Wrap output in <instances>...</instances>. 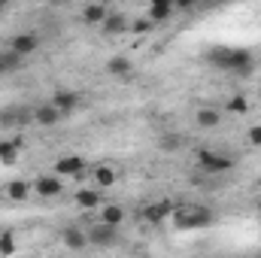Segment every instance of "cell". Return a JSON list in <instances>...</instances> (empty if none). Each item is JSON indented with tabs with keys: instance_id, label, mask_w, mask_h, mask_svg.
Instances as JSON below:
<instances>
[{
	"instance_id": "obj_1",
	"label": "cell",
	"mask_w": 261,
	"mask_h": 258,
	"mask_svg": "<svg viewBox=\"0 0 261 258\" xmlns=\"http://www.w3.org/2000/svg\"><path fill=\"white\" fill-rule=\"evenodd\" d=\"M210 61L228 73H240V76H246L252 70V55L246 49H213Z\"/></svg>"
},
{
	"instance_id": "obj_2",
	"label": "cell",
	"mask_w": 261,
	"mask_h": 258,
	"mask_svg": "<svg viewBox=\"0 0 261 258\" xmlns=\"http://www.w3.org/2000/svg\"><path fill=\"white\" fill-rule=\"evenodd\" d=\"M173 222H176V228H203V225H210V210H203V207H176Z\"/></svg>"
},
{
	"instance_id": "obj_3",
	"label": "cell",
	"mask_w": 261,
	"mask_h": 258,
	"mask_svg": "<svg viewBox=\"0 0 261 258\" xmlns=\"http://www.w3.org/2000/svg\"><path fill=\"white\" fill-rule=\"evenodd\" d=\"M197 158H200L203 170H210V173L231 170V158H222V155H216V152H210V149H200V152H197Z\"/></svg>"
},
{
	"instance_id": "obj_4",
	"label": "cell",
	"mask_w": 261,
	"mask_h": 258,
	"mask_svg": "<svg viewBox=\"0 0 261 258\" xmlns=\"http://www.w3.org/2000/svg\"><path fill=\"white\" fill-rule=\"evenodd\" d=\"M88 240H91V243H97V246H110V243L116 240V228L100 222V225H94V228L88 231Z\"/></svg>"
},
{
	"instance_id": "obj_5",
	"label": "cell",
	"mask_w": 261,
	"mask_h": 258,
	"mask_svg": "<svg viewBox=\"0 0 261 258\" xmlns=\"http://www.w3.org/2000/svg\"><path fill=\"white\" fill-rule=\"evenodd\" d=\"M9 49H12L15 55H21V58H24V55H31V52L37 49V37H34V34H18V37L9 43Z\"/></svg>"
},
{
	"instance_id": "obj_6",
	"label": "cell",
	"mask_w": 261,
	"mask_h": 258,
	"mask_svg": "<svg viewBox=\"0 0 261 258\" xmlns=\"http://www.w3.org/2000/svg\"><path fill=\"white\" fill-rule=\"evenodd\" d=\"M82 167H85V161H82L79 155H67V158H58V164H55V170H58V173H64V176H76Z\"/></svg>"
},
{
	"instance_id": "obj_7",
	"label": "cell",
	"mask_w": 261,
	"mask_h": 258,
	"mask_svg": "<svg viewBox=\"0 0 261 258\" xmlns=\"http://www.w3.org/2000/svg\"><path fill=\"white\" fill-rule=\"evenodd\" d=\"M37 194H43V197L61 194V179H58V176H43V179H37Z\"/></svg>"
},
{
	"instance_id": "obj_8",
	"label": "cell",
	"mask_w": 261,
	"mask_h": 258,
	"mask_svg": "<svg viewBox=\"0 0 261 258\" xmlns=\"http://www.w3.org/2000/svg\"><path fill=\"white\" fill-rule=\"evenodd\" d=\"M107 15H110V12H107V6H100V3H91V6L82 9V18H85L88 24H103Z\"/></svg>"
},
{
	"instance_id": "obj_9",
	"label": "cell",
	"mask_w": 261,
	"mask_h": 258,
	"mask_svg": "<svg viewBox=\"0 0 261 258\" xmlns=\"http://www.w3.org/2000/svg\"><path fill=\"white\" fill-rule=\"evenodd\" d=\"M34 119H37V122H40V125H46V128H49V125H55V122H58V119H61V113H58V110H55V107H52V104H49V107H40V110H37V116H34Z\"/></svg>"
},
{
	"instance_id": "obj_10",
	"label": "cell",
	"mask_w": 261,
	"mask_h": 258,
	"mask_svg": "<svg viewBox=\"0 0 261 258\" xmlns=\"http://www.w3.org/2000/svg\"><path fill=\"white\" fill-rule=\"evenodd\" d=\"M64 243L70 246V249H82V246L88 243V237H85L79 228H67L64 231Z\"/></svg>"
},
{
	"instance_id": "obj_11",
	"label": "cell",
	"mask_w": 261,
	"mask_h": 258,
	"mask_svg": "<svg viewBox=\"0 0 261 258\" xmlns=\"http://www.w3.org/2000/svg\"><path fill=\"white\" fill-rule=\"evenodd\" d=\"M167 213H173V207H170L167 200H161V203H152V207L146 210V219H149V222H161Z\"/></svg>"
},
{
	"instance_id": "obj_12",
	"label": "cell",
	"mask_w": 261,
	"mask_h": 258,
	"mask_svg": "<svg viewBox=\"0 0 261 258\" xmlns=\"http://www.w3.org/2000/svg\"><path fill=\"white\" fill-rule=\"evenodd\" d=\"M173 12V6L167 3V0H155L152 6H149V15H152V21H161V18H167Z\"/></svg>"
},
{
	"instance_id": "obj_13",
	"label": "cell",
	"mask_w": 261,
	"mask_h": 258,
	"mask_svg": "<svg viewBox=\"0 0 261 258\" xmlns=\"http://www.w3.org/2000/svg\"><path fill=\"white\" fill-rule=\"evenodd\" d=\"M52 107H55L58 113L73 110V107H76V94H70V91H58V94H55V100H52Z\"/></svg>"
},
{
	"instance_id": "obj_14",
	"label": "cell",
	"mask_w": 261,
	"mask_h": 258,
	"mask_svg": "<svg viewBox=\"0 0 261 258\" xmlns=\"http://www.w3.org/2000/svg\"><path fill=\"white\" fill-rule=\"evenodd\" d=\"M18 64H21V55H15L12 49L0 52V73H9V70H15Z\"/></svg>"
},
{
	"instance_id": "obj_15",
	"label": "cell",
	"mask_w": 261,
	"mask_h": 258,
	"mask_svg": "<svg viewBox=\"0 0 261 258\" xmlns=\"http://www.w3.org/2000/svg\"><path fill=\"white\" fill-rule=\"evenodd\" d=\"M122 219H125L122 207H103V216H100V222H103V225H113V228H116Z\"/></svg>"
},
{
	"instance_id": "obj_16",
	"label": "cell",
	"mask_w": 261,
	"mask_h": 258,
	"mask_svg": "<svg viewBox=\"0 0 261 258\" xmlns=\"http://www.w3.org/2000/svg\"><path fill=\"white\" fill-rule=\"evenodd\" d=\"M76 203H79L82 210H91V207H97V203H100V194H97V192H88V189H82V192L76 194Z\"/></svg>"
},
{
	"instance_id": "obj_17",
	"label": "cell",
	"mask_w": 261,
	"mask_h": 258,
	"mask_svg": "<svg viewBox=\"0 0 261 258\" xmlns=\"http://www.w3.org/2000/svg\"><path fill=\"white\" fill-rule=\"evenodd\" d=\"M28 192H31V186H28V183H21V179H15V183H9V186H6V194H9L12 200H24Z\"/></svg>"
},
{
	"instance_id": "obj_18",
	"label": "cell",
	"mask_w": 261,
	"mask_h": 258,
	"mask_svg": "<svg viewBox=\"0 0 261 258\" xmlns=\"http://www.w3.org/2000/svg\"><path fill=\"white\" fill-rule=\"evenodd\" d=\"M15 158H18V143H0V161L15 164Z\"/></svg>"
},
{
	"instance_id": "obj_19",
	"label": "cell",
	"mask_w": 261,
	"mask_h": 258,
	"mask_svg": "<svg viewBox=\"0 0 261 258\" xmlns=\"http://www.w3.org/2000/svg\"><path fill=\"white\" fill-rule=\"evenodd\" d=\"M128 28V21L122 18V15H107V21H103V31L107 34H119V31H125Z\"/></svg>"
},
{
	"instance_id": "obj_20",
	"label": "cell",
	"mask_w": 261,
	"mask_h": 258,
	"mask_svg": "<svg viewBox=\"0 0 261 258\" xmlns=\"http://www.w3.org/2000/svg\"><path fill=\"white\" fill-rule=\"evenodd\" d=\"M107 70H110V73H116V76H128V73H130V61H128V58H113V61L107 64Z\"/></svg>"
},
{
	"instance_id": "obj_21",
	"label": "cell",
	"mask_w": 261,
	"mask_h": 258,
	"mask_svg": "<svg viewBox=\"0 0 261 258\" xmlns=\"http://www.w3.org/2000/svg\"><path fill=\"white\" fill-rule=\"evenodd\" d=\"M197 125H200V128H216V125H219V113L200 110V113H197Z\"/></svg>"
},
{
	"instance_id": "obj_22",
	"label": "cell",
	"mask_w": 261,
	"mask_h": 258,
	"mask_svg": "<svg viewBox=\"0 0 261 258\" xmlns=\"http://www.w3.org/2000/svg\"><path fill=\"white\" fill-rule=\"evenodd\" d=\"M15 252V237H12V231H6V234H0V255H12Z\"/></svg>"
},
{
	"instance_id": "obj_23",
	"label": "cell",
	"mask_w": 261,
	"mask_h": 258,
	"mask_svg": "<svg viewBox=\"0 0 261 258\" xmlns=\"http://www.w3.org/2000/svg\"><path fill=\"white\" fill-rule=\"evenodd\" d=\"M97 183H100V186H113V183H116V173H113L110 167H100V170H97Z\"/></svg>"
},
{
	"instance_id": "obj_24",
	"label": "cell",
	"mask_w": 261,
	"mask_h": 258,
	"mask_svg": "<svg viewBox=\"0 0 261 258\" xmlns=\"http://www.w3.org/2000/svg\"><path fill=\"white\" fill-rule=\"evenodd\" d=\"M228 110H231V113H246V110H249V104H246L243 97H234V100L228 104Z\"/></svg>"
},
{
	"instance_id": "obj_25",
	"label": "cell",
	"mask_w": 261,
	"mask_h": 258,
	"mask_svg": "<svg viewBox=\"0 0 261 258\" xmlns=\"http://www.w3.org/2000/svg\"><path fill=\"white\" fill-rule=\"evenodd\" d=\"M149 28H152V21H149V18H140V21H134V24H130V31H134V34H146Z\"/></svg>"
},
{
	"instance_id": "obj_26",
	"label": "cell",
	"mask_w": 261,
	"mask_h": 258,
	"mask_svg": "<svg viewBox=\"0 0 261 258\" xmlns=\"http://www.w3.org/2000/svg\"><path fill=\"white\" fill-rule=\"evenodd\" d=\"M249 140H252V146H261V125H255L249 131Z\"/></svg>"
},
{
	"instance_id": "obj_27",
	"label": "cell",
	"mask_w": 261,
	"mask_h": 258,
	"mask_svg": "<svg viewBox=\"0 0 261 258\" xmlns=\"http://www.w3.org/2000/svg\"><path fill=\"white\" fill-rule=\"evenodd\" d=\"M176 143H179L176 137H164V149H176Z\"/></svg>"
},
{
	"instance_id": "obj_28",
	"label": "cell",
	"mask_w": 261,
	"mask_h": 258,
	"mask_svg": "<svg viewBox=\"0 0 261 258\" xmlns=\"http://www.w3.org/2000/svg\"><path fill=\"white\" fill-rule=\"evenodd\" d=\"M0 12H3V3H0Z\"/></svg>"
},
{
	"instance_id": "obj_29",
	"label": "cell",
	"mask_w": 261,
	"mask_h": 258,
	"mask_svg": "<svg viewBox=\"0 0 261 258\" xmlns=\"http://www.w3.org/2000/svg\"><path fill=\"white\" fill-rule=\"evenodd\" d=\"M0 258H3V255H0Z\"/></svg>"
},
{
	"instance_id": "obj_30",
	"label": "cell",
	"mask_w": 261,
	"mask_h": 258,
	"mask_svg": "<svg viewBox=\"0 0 261 258\" xmlns=\"http://www.w3.org/2000/svg\"><path fill=\"white\" fill-rule=\"evenodd\" d=\"M258 258H261V255H258Z\"/></svg>"
}]
</instances>
